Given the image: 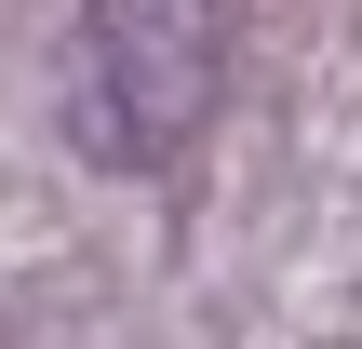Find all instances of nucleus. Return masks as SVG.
Masks as SVG:
<instances>
[{
    "mask_svg": "<svg viewBox=\"0 0 362 349\" xmlns=\"http://www.w3.org/2000/svg\"><path fill=\"white\" fill-rule=\"evenodd\" d=\"M228 0H81L67 27V148L94 175H161L228 94Z\"/></svg>",
    "mask_w": 362,
    "mask_h": 349,
    "instance_id": "obj_1",
    "label": "nucleus"
}]
</instances>
